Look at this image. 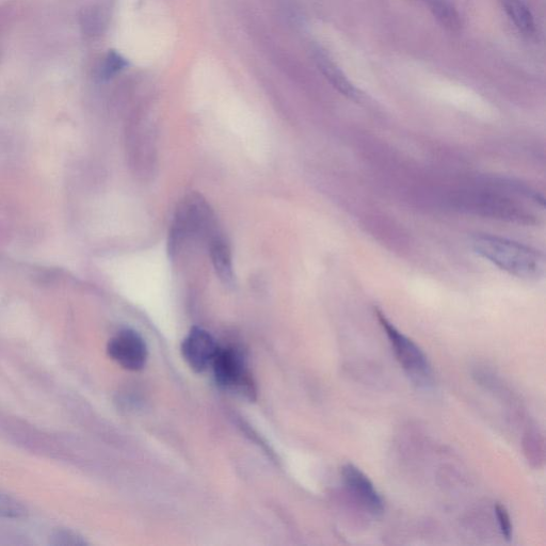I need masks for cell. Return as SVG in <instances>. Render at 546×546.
Segmentation results:
<instances>
[{"label":"cell","mask_w":546,"mask_h":546,"mask_svg":"<svg viewBox=\"0 0 546 546\" xmlns=\"http://www.w3.org/2000/svg\"><path fill=\"white\" fill-rule=\"evenodd\" d=\"M475 253L513 277L538 281L544 276L545 256L532 247L488 234L471 238Z\"/></svg>","instance_id":"1"},{"label":"cell","mask_w":546,"mask_h":546,"mask_svg":"<svg viewBox=\"0 0 546 546\" xmlns=\"http://www.w3.org/2000/svg\"><path fill=\"white\" fill-rule=\"evenodd\" d=\"M376 315L404 371L416 385L421 388H429L433 381L432 371L423 350L401 333L382 311L377 309Z\"/></svg>","instance_id":"2"},{"label":"cell","mask_w":546,"mask_h":546,"mask_svg":"<svg viewBox=\"0 0 546 546\" xmlns=\"http://www.w3.org/2000/svg\"><path fill=\"white\" fill-rule=\"evenodd\" d=\"M217 383L224 390L253 400L255 385L246 362L233 348H219L212 364Z\"/></svg>","instance_id":"3"},{"label":"cell","mask_w":546,"mask_h":546,"mask_svg":"<svg viewBox=\"0 0 546 546\" xmlns=\"http://www.w3.org/2000/svg\"><path fill=\"white\" fill-rule=\"evenodd\" d=\"M456 202L463 211L495 219L531 222L528 214L518 203L488 191L461 192Z\"/></svg>","instance_id":"4"},{"label":"cell","mask_w":546,"mask_h":546,"mask_svg":"<svg viewBox=\"0 0 546 546\" xmlns=\"http://www.w3.org/2000/svg\"><path fill=\"white\" fill-rule=\"evenodd\" d=\"M211 214L208 207L200 199L192 197L185 201L174 219L170 236V252L178 250L187 236L202 232L211 224Z\"/></svg>","instance_id":"5"},{"label":"cell","mask_w":546,"mask_h":546,"mask_svg":"<svg viewBox=\"0 0 546 546\" xmlns=\"http://www.w3.org/2000/svg\"><path fill=\"white\" fill-rule=\"evenodd\" d=\"M109 357L127 371L138 372L148 361V347L133 330H122L109 341Z\"/></svg>","instance_id":"6"},{"label":"cell","mask_w":546,"mask_h":546,"mask_svg":"<svg viewBox=\"0 0 546 546\" xmlns=\"http://www.w3.org/2000/svg\"><path fill=\"white\" fill-rule=\"evenodd\" d=\"M218 350L214 337L201 328L192 329L182 345L183 357L196 373H203L212 367Z\"/></svg>","instance_id":"7"},{"label":"cell","mask_w":546,"mask_h":546,"mask_svg":"<svg viewBox=\"0 0 546 546\" xmlns=\"http://www.w3.org/2000/svg\"><path fill=\"white\" fill-rule=\"evenodd\" d=\"M342 476L346 488L364 509L374 516L381 515L384 503L371 479L350 463L344 465Z\"/></svg>","instance_id":"8"},{"label":"cell","mask_w":546,"mask_h":546,"mask_svg":"<svg viewBox=\"0 0 546 546\" xmlns=\"http://www.w3.org/2000/svg\"><path fill=\"white\" fill-rule=\"evenodd\" d=\"M315 61L321 73L328 79V82L346 98L359 102L361 93L353 86L343 71L336 66L332 59L321 51L315 52Z\"/></svg>","instance_id":"9"},{"label":"cell","mask_w":546,"mask_h":546,"mask_svg":"<svg viewBox=\"0 0 546 546\" xmlns=\"http://www.w3.org/2000/svg\"><path fill=\"white\" fill-rule=\"evenodd\" d=\"M212 261L220 281L226 285L234 282L231 250L226 242L216 238L211 245Z\"/></svg>","instance_id":"10"},{"label":"cell","mask_w":546,"mask_h":546,"mask_svg":"<svg viewBox=\"0 0 546 546\" xmlns=\"http://www.w3.org/2000/svg\"><path fill=\"white\" fill-rule=\"evenodd\" d=\"M502 4L510 20L524 35L534 34V16L524 0H502Z\"/></svg>","instance_id":"11"},{"label":"cell","mask_w":546,"mask_h":546,"mask_svg":"<svg viewBox=\"0 0 546 546\" xmlns=\"http://www.w3.org/2000/svg\"><path fill=\"white\" fill-rule=\"evenodd\" d=\"M427 2L432 14L442 26L452 31L460 28V16L446 0H427Z\"/></svg>","instance_id":"12"},{"label":"cell","mask_w":546,"mask_h":546,"mask_svg":"<svg viewBox=\"0 0 546 546\" xmlns=\"http://www.w3.org/2000/svg\"><path fill=\"white\" fill-rule=\"evenodd\" d=\"M127 66L128 63L125 58L116 51H110L103 60L100 69V78L102 80H109L123 71Z\"/></svg>","instance_id":"13"},{"label":"cell","mask_w":546,"mask_h":546,"mask_svg":"<svg viewBox=\"0 0 546 546\" xmlns=\"http://www.w3.org/2000/svg\"><path fill=\"white\" fill-rule=\"evenodd\" d=\"M26 508L14 497L0 491V518L21 519L26 515Z\"/></svg>","instance_id":"14"},{"label":"cell","mask_w":546,"mask_h":546,"mask_svg":"<svg viewBox=\"0 0 546 546\" xmlns=\"http://www.w3.org/2000/svg\"><path fill=\"white\" fill-rule=\"evenodd\" d=\"M51 543L57 546H79L86 545L87 542L82 536L68 531V529H58L51 537Z\"/></svg>","instance_id":"15"},{"label":"cell","mask_w":546,"mask_h":546,"mask_svg":"<svg viewBox=\"0 0 546 546\" xmlns=\"http://www.w3.org/2000/svg\"><path fill=\"white\" fill-rule=\"evenodd\" d=\"M495 513L502 535L505 539L510 540L512 537V523L507 509L504 506L497 504Z\"/></svg>","instance_id":"16"}]
</instances>
